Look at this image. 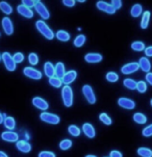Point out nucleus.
<instances>
[{
	"instance_id": "nucleus-14",
	"label": "nucleus",
	"mask_w": 152,
	"mask_h": 157,
	"mask_svg": "<svg viewBox=\"0 0 152 157\" xmlns=\"http://www.w3.org/2000/svg\"><path fill=\"white\" fill-rule=\"evenodd\" d=\"M16 148H17L18 150L22 153H29L31 150H33V146L24 140H18V142L16 143Z\"/></svg>"
},
{
	"instance_id": "nucleus-19",
	"label": "nucleus",
	"mask_w": 152,
	"mask_h": 157,
	"mask_svg": "<svg viewBox=\"0 0 152 157\" xmlns=\"http://www.w3.org/2000/svg\"><path fill=\"white\" fill-rule=\"evenodd\" d=\"M44 72H45V75H46L48 78L54 77V75H55V67L52 65V63L46 62L44 63Z\"/></svg>"
},
{
	"instance_id": "nucleus-7",
	"label": "nucleus",
	"mask_w": 152,
	"mask_h": 157,
	"mask_svg": "<svg viewBox=\"0 0 152 157\" xmlns=\"http://www.w3.org/2000/svg\"><path fill=\"white\" fill-rule=\"evenodd\" d=\"M34 10L38 14L41 16V18L43 20H48L50 18V13L47 10V7L45 6V4L41 1H37V4L34 6Z\"/></svg>"
},
{
	"instance_id": "nucleus-17",
	"label": "nucleus",
	"mask_w": 152,
	"mask_h": 157,
	"mask_svg": "<svg viewBox=\"0 0 152 157\" xmlns=\"http://www.w3.org/2000/svg\"><path fill=\"white\" fill-rule=\"evenodd\" d=\"M82 132H84V134L89 138H94L96 136L95 128L93 127V125L90 123H84L82 125Z\"/></svg>"
},
{
	"instance_id": "nucleus-44",
	"label": "nucleus",
	"mask_w": 152,
	"mask_h": 157,
	"mask_svg": "<svg viewBox=\"0 0 152 157\" xmlns=\"http://www.w3.org/2000/svg\"><path fill=\"white\" fill-rule=\"evenodd\" d=\"M63 4L68 7H73L75 5V0H63Z\"/></svg>"
},
{
	"instance_id": "nucleus-41",
	"label": "nucleus",
	"mask_w": 152,
	"mask_h": 157,
	"mask_svg": "<svg viewBox=\"0 0 152 157\" xmlns=\"http://www.w3.org/2000/svg\"><path fill=\"white\" fill-rule=\"evenodd\" d=\"M22 4L24 6L28 7V9H31V7H34L37 4V1H34V0H23L22 1Z\"/></svg>"
},
{
	"instance_id": "nucleus-22",
	"label": "nucleus",
	"mask_w": 152,
	"mask_h": 157,
	"mask_svg": "<svg viewBox=\"0 0 152 157\" xmlns=\"http://www.w3.org/2000/svg\"><path fill=\"white\" fill-rule=\"evenodd\" d=\"M66 74V69H65V65L60 62L57 63V65H55V76L57 77V78L62 79L64 76H65Z\"/></svg>"
},
{
	"instance_id": "nucleus-27",
	"label": "nucleus",
	"mask_w": 152,
	"mask_h": 157,
	"mask_svg": "<svg viewBox=\"0 0 152 157\" xmlns=\"http://www.w3.org/2000/svg\"><path fill=\"white\" fill-rule=\"evenodd\" d=\"M149 20H150V12L149 10H146L143 14V18L142 21H141V27L143 29H146L149 25Z\"/></svg>"
},
{
	"instance_id": "nucleus-31",
	"label": "nucleus",
	"mask_w": 152,
	"mask_h": 157,
	"mask_svg": "<svg viewBox=\"0 0 152 157\" xmlns=\"http://www.w3.org/2000/svg\"><path fill=\"white\" fill-rule=\"evenodd\" d=\"M49 84L51 86L55 87V89H60L63 84V81H62V79H60V78H57V76H54V77L49 78Z\"/></svg>"
},
{
	"instance_id": "nucleus-50",
	"label": "nucleus",
	"mask_w": 152,
	"mask_h": 157,
	"mask_svg": "<svg viewBox=\"0 0 152 157\" xmlns=\"http://www.w3.org/2000/svg\"><path fill=\"white\" fill-rule=\"evenodd\" d=\"M86 157H97L96 155H92V154H90V155H87Z\"/></svg>"
},
{
	"instance_id": "nucleus-53",
	"label": "nucleus",
	"mask_w": 152,
	"mask_h": 157,
	"mask_svg": "<svg viewBox=\"0 0 152 157\" xmlns=\"http://www.w3.org/2000/svg\"><path fill=\"white\" fill-rule=\"evenodd\" d=\"M0 36H1V34H0Z\"/></svg>"
},
{
	"instance_id": "nucleus-25",
	"label": "nucleus",
	"mask_w": 152,
	"mask_h": 157,
	"mask_svg": "<svg viewBox=\"0 0 152 157\" xmlns=\"http://www.w3.org/2000/svg\"><path fill=\"white\" fill-rule=\"evenodd\" d=\"M142 13H143V7H142V5L138 4V3L134 4V5H133V6L131 7V10H130V15H131L133 18L140 17Z\"/></svg>"
},
{
	"instance_id": "nucleus-29",
	"label": "nucleus",
	"mask_w": 152,
	"mask_h": 157,
	"mask_svg": "<svg viewBox=\"0 0 152 157\" xmlns=\"http://www.w3.org/2000/svg\"><path fill=\"white\" fill-rule=\"evenodd\" d=\"M133 121L138 124H145L147 122V118H146L145 114L141 113H137L133 114Z\"/></svg>"
},
{
	"instance_id": "nucleus-40",
	"label": "nucleus",
	"mask_w": 152,
	"mask_h": 157,
	"mask_svg": "<svg viewBox=\"0 0 152 157\" xmlns=\"http://www.w3.org/2000/svg\"><path fill=\"white\" fill-rule=\"evenodd\" d=\"M142 134H143V136H145V137L152 136V124L149 125V126H147L146 128L143 129Z\"/></svg>"
},
{
	"instance_id": "nucleus-45",
	"label": "nucleus",
	"mask_w": 152,
	"mask_h": 157,
	"mask_svg": "<svg viewBox=\"0 0 152 157\" xmlns=\"http://www.w3.org/2000/svg\"><path fill=\"white\" fill-rule=\"evenodd\" d=\"M109 157H123V155H122V153L120 152V151L113 150L109 153Z\"/></svg>"
},
{
	"instance_id": "nucleus-2",
	"label": "nucleus",
	"mask_w": 152,
	"mask_h": 157,
	"mask_svg": "<svg viewBox=\"0 0 152 157\" xmlns=\"http://www.w3.org/2000/svg\"><path fill=\"white\" fill-rule=\"evenodd\" d=\"M62 99L66 107H71L73 105V90L71 86H65L62 89Z\"/></svg>"
},
{
	"instance_id": "nucleus-33",
	"label": "nucleus",
	"mask_w": 152,
	"mask_h": 157,
	"mask_svg": "<svg viewBox=\"0 0 152 157\" xmlns=\"http://www.w3.org/2000/svg\"><path fill=\"white\" fill-rule=\"evenodd\" d=\"M60 149L63 151H66V150H69L71 147H72V140H69V138H65V140H63L62 142L60 143Z\"/></svg>"
},
{
	"instance_id": "nucleus-43",
	"label": "nucleus",
	"mask_w": 152,
	"mask_h": 157,
	"mask_svg": "<svg viewBox=\"0 0 152 157\" xmlns=\"http://www.w3.org/2000/svg\"><path fill=\"white\" fill-rule=\"evenodd\" d=\"M111 5H113L114 9L117 10L122 7V1L121 0H113V1H111Z\"/></svg>"
},
{
	"instance_id": "nucleus-9",
	"label": "nucleus",
	"mask_w": 152,
	"mask_h": 157,
	"mask_svg": "<svg viewBox=\"0 0 152 157\" xmlns=\"http://www.w3.org/2000/svg\"><path fill=\"white\" fill-rule=\"evenodd\" d=\"M33 105L42 111H46V110H48V108H49V104H48V102L41 97L33 98Z\"/></svg>"
},
{
	"instance_id": "nucleus-11",
	"label": "nucleus",
	"mask_w": 152,
	"mask_h": 157,
	"mask_svg": "<svg viewBox=\"0 0 152 157\" xmlns=\"http://www.w3.org/2000/svg\"><path fill=\"white\" fill-rule=\"evenodd\" d=\"M1 138L5 142L9 143H17L19 140V135L14 131H10V130H6V131L2 132L1 133Z\"/></svg>"
},
{
	"instance_id": "nucleus-49",
	"label": "nucleus",
	"mask_w": 152,
	"mask_h": 157,
	"mask_svg": "<svg viewBox=\"0 0 152 157\" xmlns=\"http://www.w3.org/2000/svg\"><path fill=\"white\" fill-rule=\"evenodd\" d=\"M3 121H4V117H3V114L0 113V124L3 123Z\"/></svg>"
},
{
	"instance_id": "nucleus-52",
	"label": "nucleus",
	"mask_w": 152,
	"mask_h": 157,
	"mask_svg": "<svg viewBox=\"0 0 152 157\" xmlns=\"http://www.w3.org/2000/svg\"><path fill=\"white\" fill-rule=\"evenodd\" d=\"M150 103H151V106H152V99H151V101H150Z\"/></svg>"
},
{
	"instance_id": "nucleus-23",
	"label": "nucleus",
	"mask_w": 152,
	"mask_h": 157,
	"mask_svg": "<svg viewBox=\"0 0 152 157\" xmlns=\"http://www.w3.org/2000/svg\"><path fill=\"white\" fill-rule=\"evenodd\" d=\"M55 38L60 42H68L70 40V33H67L66 30H58L55 33Z\"/></svg>"
},
{
	"instance_id": "nucleus-18",
	"label": "nucleus",
	"mask_w": 152,
	"mask_h": 157,
	"mask_svg": "<svg viewBox=\"0 0 152 157\" xmlns=\"http://www.w3.org/2000/svg\"><path fill=\"white\" fill-rule=\"evenodd\" d=\"M17 12L19 13L21 16H23L24 18H26V19H31V18H33V12L30 9H28V7L24 6L23 4H20L17 6Z\"/></svg>"
},
{
	"instance_id": "nucleus-30",
	"label": "nucleus",
	"mask_w": 152,
	"mask_h": 157,
	"mask_svg": "<svg viewBox=\"0 0 152 157\" xmlns=\"http://www.w3.org/2000/svg\"><path fill=\"white\" fill-rule=\"evenodd\" d=\"M123 84L125 87H127V89H129V90H137L138 82L134 81L131 78H126V79H124Z\"/></svg>"
},
{
	"instance_id": "nucleus-3",
	"label": "nucleus",
	"mask_w": 152,
	"mask_h": 157,
	"mask_svg": "<svg viewBox=\"0 0 152 157\" xmlns=\"http://www.w3.org/2000/svg\"><path fill=\"white\" fill-rule=\"evenodd\" d=\"M2 62L4 63L5 69L10 72H14L16 70V68H17V66H16L17 63H15L14 58H13V56L9 52L2 53Z\"/></svg>"
},
{
	"instance_id": "nucleus-6",
	"label": "nucleus",
	"mask_w": 152,
	"mask_h": 157,
	"mask_svg": "<svg viewBox=\"0 0 152 157\" xmlns=\"http://www.w3.org/2000/svg\"><path fill=\"white\" fill-rule=\"evenodd\" d=\"M23 74L26 77H28V78L33 79V80H40V79H42V77H43V74H42L41 71L37 70V69H33V67L24 68Z\"/></svg>"
},
{
	"instance_id": "nucleus-36",
	"label": "nucleus",
	"mask_w": 152,
	"mask_h": 157,
	"mask_svg": "<svg viewBox=\"0 0 152 157\" xmlns=\"http://www.w3.org/2000/svg\"><path fill=\"white\" fill-rule=\"evenodd\" d=\"M28 62H29V63H30L31 66L38 65V63H39V56H38V54H37V53H33V52L29 53V55H28Z\"/></svg>"
},
{
	"instance_id": "nucleus-12",
	"label": "nucleus",
	"mask_w": 152,
	"mask_h": 157,
	"mask_svg": "<svg viewBox=\"0 0 152 157\" xmlns=\"http://www.w3.org/2000/svg\"><path fill=\"white\" fill-rule=\"evenodd\" d=\"M118 105L120 107L125 108V109H129L131 110L135 107V103L134 101H132L131 99H128V98H119L118 99Z\"/></svg>"
},
{
	"instance_id": "nucleus-51",
	"label": "nucleus",
	"mask_w": 152,
	"mask_h": 157,
	"mask_svg": "<svg viewBox=\"0 0 152 157\" xmlns=\"http://www.w3.org/2000/svg\"><path fill=\"white\" fill-rule=\"evenodd\" d=\"M1 60H2V55L0 54V62H1Z\"/></svg>"
},
{
	"instance_id": "nucleus-15",
	"label": "nucleus",
	"mask_w": 152,
	"mask_h": 157,
	"mask_svg": "<svg viewBox=\"0 0 152 157\" xmlns=\"http://www.w3.org/2000/svg\"><path fill=\"white\" fill-rule=\"evenodd\" d=\"M76 77H77V72L75 70H71L69 72H66L65 76L62 78V81L65 86H69V84H71L72 82H74V80L76 79Z\"/></svg>"
},
{
	"instance_id": "nucleus-16",
	"label": "nucleus",
	"mask_w": 152,
	"mask_h": 157,
	"mask_svg": "<svg viewBox=\"0 0 152 157\" xmlns=\"http://www.w3.org/2000/svg\"><path fill=\"white\" fill-rule=\"evenodd\" d=\"M138 69H140V66H138V63H129L127 65H124L123 67L121 68V72L123 74H131L137 72Z\"/></svg>"
},
{
	"instance_id": "nucleus-26",
	"label": "nucleus",
	"mask_w": 152,
	"mask_h": 157,
	"mask_svg": "<svg viewBox=\"0 0 152 157\" xmlns=\"http://www.w3.org/2000/svg\"><path fill=\"white\" fill-rule=\"evenodd\" d=\"M68 132H69V134L72 135V136L78 137L81 133V130L79 127H77L76 125H70V126L68 127Z\"/></svg>"
},
{
	"instance_id": "nucleus-34",
	"label": "nucleus",
	"mask_w": 152,
	"mask_h": 157,
	"mask_svg": "<svg viewBox=\"0 0 152 157\" xmlns=\"http://www.w3.org/2000/svg\"><path fill=\"white\" fill-rule=\"evenodd\" d=\"M99 120L104 125H107V126L111 125V123H113V121H111V119L109 118V116L105 113H102L99 114Z\"/></svg>"
},
{
	"instance_id": "nucleus-38",
	"label": "nucleus",
	"mask_w": 152,
	"mask_h": 157,
	"mask_svg": "<svg viewBox=\"0 0 152 157\" xmlns=\"http://www.w3.org/2000/svg\"><path fill=\"white\" fill-rule=\"evenodd\" d=\"M13 58H14V60H15L16 63H22L23 60H24L25 56H24V54H23L22 52H17V53H15V54H14Z\"/></svg>"
},
{
	"instance_id": "nucleus-35",
	"label": "nucleus",
	"mask_w": 152,
	"mask_h": 157,
	"mask_svg": "<svg viewBox=\"0 0 152 157\" xmlns=\"http://www.w3.org/2000/svg\"><path fill=\"white\" fill-rule=\"evenodd\" d=\"M131 49L134 51H143L145 50V44L143 42H133L131 44Z\"/></svg>"
},
{
	"instance_id": "nucleus-13",
	"label": "nucleus",
	"mask_w": 152,
	"mask_h": 157,
	"mask_svg": "<svg viewBox=\"0 0 152 157\" xmlns=\"http://www.w3.org/2000/svg\"><path fill=\"white\" fill-rule=\"evenodd\" d=\"M103 59V56L100 54V53H87L84 55V60L89 63H100L101 60Z\"/></svg>"
},
{
	"instance_id": "nucleus-1",
	"label": "nucleus",
	"mask_w": 152,
	"mask_h": 157,
	"mask_svg": "<svg viewBox=\"0 0 152 157\" xmlns=\"http://www.w3.org/2000/svg\"><path fill=\"white\" fill-rule=\"evenodd\" d=\"M36 28L38 29V31L44 36L45 39L49 40V41H50V40H52L53 38H55L54 33L51 30V28H49V26H48L43 20H38V21H37V22H36Z\"/></svg>"
},
{
	"instance_id": "nucleus-21",
	"label": "nucleus",
	"mask_w": 152,
	"mask_h": 157,
	"mask_svg": "<svg viewBox=\"0 0 152 157\" xmlns=\"http://www.w3.org/2000/svg\"><path fill=\"white\" fill-rule=\"evenodd\" d=\"M138 66L140 68L142 69L144 72L146 73H149L151 70V63H150V60L146 57H141L140 58V62H138Z\"/></svg>"
},
{
	"instance_id": "nucleus-28",
	"label": "nucleus",
	"mask_w": 152,
	"mask_h": 157,
	"mask_svg": "<svg viewBox=\"0 0 152 157\" xmlns=\"http://www.w3.org/2000/svg\"><path fill=\"white\" fill-rule=\"evenodd\" d=\"M86 40H87L86 36H84V34H79V36H77L75 38V40H74L73 45L77 48L82 47L84 45V43H86Z\"/></svg>"
},
{
	"instance_id": "nucleus-10",
	"label": "nucleus",
	"mask_w": 152,
	"mask_h": 157,
	"mask_svg": "<svg viewBox=\"0 0 152 157\" xmlns=\"http://www.w3.org/2000/svg\"><path fill=\"white\" fill-rule=\"evenodd\" d=\"M1 25L2 28H3V31L6 36H12L14 33V25H13V22L10 18L4 17L1 21Z\"/></svg>"
},
{
	"instance_id": "nucleus-39",
	"label": "nucleus",
	"mask_w": 152,
	"mask_h": 157,
	"mask_svg": "<svg viewBox=\"0 0 152 157\" xmlns=\"http://www.w3.org/2000/svg\"><path fill=\"white\" fill-rule=\"evenodd\" d=\"M137 90H138V93H145L147 90V84L145 81H138L137 84Z\"/></svg>"
},
{
	"instance_id": "nucleus-42",
	"label": "nucleus",
	"mask_w": 152,
	"mask_h": 157,
	"mask_svg": "<svg viewBox=\"0 0 152 157\" xmlns=\"http://www.w3.org/2000/svg\"><path fill=\"white\" fill-rule=\"evenodd\" d=\"M38 157H57L55 153L51 152V151H41L39 153Z\"/></svg>"
},
{
	"instance_id": "nucleus-4",
	"label": "nucleus",
	"mask_w": 152,
	"mask_h": 157,
	"mask_svg": "<svg viewBox=\"0 0 152 157\" xmlns=\"http://www.w3.org/2000/svg\"><path fill=\"white\" fill-rule=\"evenodd\" d=\"M40 119L43 122H45V123L51 124V125H57L60 122V119L57 114L50 113H47V111H43V113L40 114Z\"/></svg>"
},
{
	"instance_id": "nucleus-47",
	"label": "nucleus",
	"mask_w": 152,
	"mask_h": 157,
	"mask_svg": "<svg viewBox=\"0 0 152 157\" xmlns=\"http://www.w3.org/2000/svg\"><path fill=\"white\" fill-rule=\"evenodd\" d=\"M146 80H147V82L149 84H151L152 86V73H147V75H146Z\"/></svg>"
},
{
	"instance_id": "nucleus-32",
	"label": "nucleus",
	"mask_w": 152,
	"mask_h": 157,
	"mask_svg": "<svg viewBox=\"0 0 152 157\" xmlns=\"http://www.w3.org/2000/svg\"><path fill=\"white\" fill-rule=\"evenodd\" d=\"M138 154L141 157H152V150L149 148H138Z\"/></svg>"
},
{
	"instance_id": "nucleus-37",
	"label": "nucleus",
	"mask_w": 152,
	"mask_h": 157,
	"mask_svg": "<svg viewBox=\"0 0 152 157\" xmlns=\"http://www.w3.org/2000/svg\"><path fill=\"white\" fill-rule=\"evenodd\" d=\"M105 78H106V80L109 82H117L119 79V76H118V74L115 73V72H108L105 75Z\"/></svg>"
},
{
	"instance_id": "nucleus-46",
	"label": "nucleus",
	"mask_w": 152,
	"mask_h": 157,
	"mask_svg": "<svg viewBox=\"0 0 152 157\" xmlns=\"http://www.w3.org/2000/svg\"><path fill=\"white\" fill-rule=\"evenodd\" d=\"M145 54L147 55V56H152V46L145 48Z\"/></svg>"
},
{
	"instance_id": "nucleus-8",
	"label": "nucleus",
	"mask_w": 152,
	"mask_h": 157,
	"mask_svg": "<svg viewBox=\"0 0 152 157\" xmlns=\"http://www.w3.org/2000/svg\"><path fill=\"white\" fill-rule=\"evenodd\" d=\"M96 6H97L98 10H100L101 12H104L106 14H109V15H114L115 13H116V10L113 7V5L107 3V2L105 1H102V0H100V1H97V3H96Z\"/></svg>"
},
{
	"instance_id": "nucleus-48",
	"label": "nucleus",
	"mask_w": 152,
	"mask_h": 157,
	"mask_svg": "<svg viewBox=\"0 0 152 157\" xmlns=\"http://www.w3.org/2000/svg\"><path fill=\"white\" fill-rule=\"evenodd\" d=\"M0 157H9V155L5 152H3V151H0Z\"/></svg>"
},
{
	"instance_id": "nucleus-5",
	"label": "nucleus",
	"mask_w": 152,
	"mask_h": 157,
	"mask_svg": "<svg viewBox=\"0 0 152 157\" xmlns=\"http://www.w3.org/2000/svg\"><path fill=\"white\" fill-rule=\"evenodd\" d=\"M82 94H84V98H86V100L88 101V103H90V104H95L96 101V96L94 94V90H93L92 86H89V84H84V86H82Z\"/></svg>"
},
{
	"instance_id": "nucleus-24",
	"label": "nucleus",
	"mask_w": 152,
	"mask_h": 157,
	"mask_svg": "<svg viewBox=\"0 0 152 157\" xmlns=\"http://www.w3.org/2000/svg\"><path fill=\"white\" fill-rule=\"evenodd\" d=\"M0 10L5 15H10L13 13V7L6 1H0Z\"/></svg>"
},
{
	"instance_id": "nucleus-20",
	"label": "nucleus",
	"mask_w": 152,
	"mask_h": 157,
	"mask_svg": "<svg viewBox=\"0 0 152 157\" xmlns=\"http://www.w3.org/2000/svg\"><path fill=\"white\" fill-rule=\"evenodd\" d=\"M3 117H4L3 124H4L5 128H6L7 130H10V131H12L13 129H15V127H16V120L13 118V117H7L6 114H3Z\"/></svg>"
}]
</instances>
